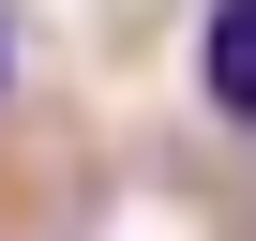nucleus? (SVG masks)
I'll return each instance as SVG.
<instances>
[{
	"label": "nucleus",
	"mask_w": 256,
	"mask_h": 241,
	"mask_svg": "<svg viewBox=\"0 0 256 241\" xmlns=\"http://www.w3.org/2000/svg\"><path fill=\"white\" fill-rule=\"evenodd\" d=\"M196 106L256 136V0H211L196 16Z\"/></svg>",
	"instance_id": "nucleus-1"
},
{
	"label": "nucleus",
	"mask_w": 256,
	"mask_h": 241,
	"mask_svg": "<svg viewBox=\"0 0 256 241\" xmlns=\"http://www.w3.org/2000/svg\"><path fill=\"white\" fill-rule=\"evenodd\" d=\"M0 106H16V0H0Z\"/></svg>",
	"instance_id": "nucleus-2"
}]
</instances>
